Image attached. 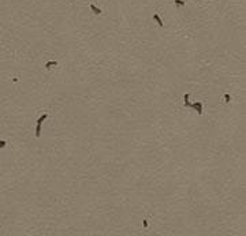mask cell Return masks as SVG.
<instances>
[{"instance_id": "cell-1", "label": "cell", "mask_w": 246, "mask_h": 236, "mask_svg": "<svg viewBox=\"0 0 246 236\" xmlns=\"http://www.w3.org/2000/svg\"><path fill=\"white\" fill-rule=\"evenodd\" d=\"M183 106H185V108L195 109L198 115H202V112H204V104H202V102H194V104H192V102L189 101V94H185V96H183Z\"/></svg>"}, {"instance_id": "cell-2", "label": "cell", "mask_w": 246, "mask_h": 236, "mask_svg": "<svg viewBox=\"0 0 246 236\" xmlns=\"http://www.w3.org/2000/svg\"><path fill=\"white\" fill-rule=\"evenodd\" d=\"M152 18H153V21H156L157 25H159L160 27H163V21H161V18L159 16V14H153V16H152Z\"/></svg>"}, {"instance_id": "cell-3", "label": "cell", "mask_w": 246, "mask_h": 236, "mask_svg": "<svg viewBox=\"0 0 246 236\" xmlns=\"http://www.w3.org/2000/svg\"><path fill=\"white\" fill-rule=\"evenodd\" d=\"M90 10L93 11V14H94V15H100V14H101V10H100L99 7H96L94 4H90Z\"/></svg>"}, {"instance_id": "cell-4", "label": "cell", "mask_w": 246, "mask_h": 236, "mask_svg": "<svg viewBox=\"0 0 246 236\" xmlns=\"http://www.w3.org/2000/svg\"><path fill=\"white\" fill-rule=\"evenodd\" d=\"M41 124L42 123H37V127H36V138L41 137Z\"/></svg>"}, {"instance_id": "cell-5", "label": "cell", "mask_w": 246, "mask_h": 236, "mask_svg": "<svg viewBox=\"0 0 246 236\" xmlns=\"http://www.w3.org/2000/svg\"><path fill=\"white\" fill-rule=\"evenodd\" d=\"M52 66H58V61H47V64H45V68H47V70H49Z\"/></svg>"}, {"instance_id": "cell-6", "label": "cell", "mask_w": 246, "mask_h": 236, "mask_svg": "<svg viewBox=\"0 0 246 236\" xmlns=\"http://www.w3.org/2000/svg\"><path fill=\"white\" fill-rule=\"evenodd\" d=\"M174 4L176 7H185V1L183 0H174Z\"/></svg>"}, {"instance_id": "cell-7", "label": "cell", "mask_w": 246, "mask_h": 236, "mask_svg": "<svg viewBox=\"0 0 246 236\" xmlns=\"http://www.w3.org/2000/svg\"><path fill=\"white\" fill-rule=\"evenodd\" d=\"M223 100H224V102H230V101H231V97H230V94H224Z\"/></svg>"}, {"instance_id": "cell-8", "label": "cell", "mask_w": 246, "mask_h": 236, "mask_svg": "<svg viewBox=\"0 0 246 236\" xmlns=\"http://www.w3.org/2000/svg\"><path fill=\"white\" fill-rule=\"evenodd\" d=\"M6 145H7V142H6V141H0V149H3V147H6Z\"/></svg>"}, {"instance_id": "cell-9", "label": "cell", "mask_w": 246, "mask_h": 236, "mask_svg": "<svg viewBox=\"0 0 246 236\" xmlns=\"http://www.w3.org/2000/svg\"><path fill=\"white\" fill-rule=\"evenodd\" d=\"M144 228H148V221L144 220Z\"/></svg>"}]
</instances>
